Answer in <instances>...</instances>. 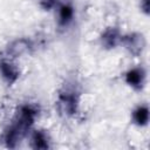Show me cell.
<instances>
[{
	"instance_id": "cell-1",
	"label": "cell",
	"mask_w": 150,
	"mask_h": 150,
	"mask_svg": "<svg viewBox=\"0 0 150 150\" xmlns=\"http://www.w3.org/2000/svg\"><path fill=\"white\" fill-rule=\"evenodd\" d=\"M39 116V108L32 103L23 104L19 108L13 122L5 129L2 142L7 148H15L27 135L30 127Z\"/></svg>"
},
{
	"instance_id": "cell-2",
	"label": "cell",
	"mask_w": 150,
	"mask_h": 150,
	"mask_svg": "<svg viewBox=\"0 0 150 150\" xmlns=\"http://www.w3.org/2000/svg\"><path fill=\"white\" fill-rule=\"evenodd\" d=\"M80 93L74 86H64L60 89L56 98V108L59 112L63 116H73L79 110Z\"/></svg>"
},
{
	"instance_id": "cell-3",
	"label": "cell",
	"mask_w": 150,
	"mask_h": 150,
	"mask_svg": "<svg viewBox=\"0 0 150 150\" xmlns=\"http://www.w3.org/2000/svg\"><path fill=\"white\" fill-rule=\"evenodd\" d=\"M121 43L129 50L132 55H139L145 47V39L141 33H129L123 35Z\"/></svg>"
},
{
	"instance_id": "cell-4",
	"label": "cell",
	"mask_w": 150,
	"mask_h": 150,
	"mask_svg": "<svg viewBox=\"0 0 150 150\" xmlns=\"http://www.w3.org/2000/svg\"><path fill=\"white\" fill-rule=\"evenodd\" d=\"M124 80L134 90H142L145 83V71L142 67H135L129 69L124 74Z\"/></svg>"
},
{
	"instance_id": "cell-5",
	"label": "cell",
	"mask_w": 150,
	"mask_h": 150,
	"mask_svg": "<svg viewBox=\"0 0 150 150\" xmlns=\"http://www.w3.org/2000/svg\"><path fill=\"white\" fill-rule=\"evenodd\" d=\"M0 74L2 76V79L9 84L12 86L13 83H15L20 76V71L18 69V67L9 60L7 59H1L0 60Z\"/></svg>"
},
{
	"instance_id": "cell-6",
	"label": "cell",
	"mask_w": 150,
	"mask_h": 150,
	"mask_svg": "<svg viewBox=\"0 0 150 150\" xmlns=\"http://www.w3.org/2000/svg\"><path fill=\"white\" fill-rule=\"evenodd\" d=\"M121 39H122V35H121L118 28H116V27L107 28L100 36L101 46L105 49H112V48L117 47L121 43Z\"/></svg>"
},
{
	"instance_id": "cell-7",
	"label": "cell",
	"mask_w": 150,
	"mask_h": 150,
	"mask_svg": "<svg viewBox=\"0 0 150 150\" xmlns=\"http://www.w3.org/2000/svg\"><path fill=\"white\" fill-rule=\"evenodd\" d=\"M30 49H32V42L28 39H18L8 46L7 53L12 57H15V56H20L25 53H28Z\"/></svg>"
},
{
	"instance_id": "cell-8",
	"label": "cell",
	"mask_w": 150,
	"mask_h": 150,
	"mask_svg": "<svg viewBox=\"0 0 150 150\" xmlns=\"http://www.w3.org/2000/svg\"><path fill=\"white\" fill-rule=\"evenodd\" d=\"M74 19V8L69 4H63L57 11V23L60 27H67Z\"/></svg>"
},
{
	"instance_id": "cell-9",
	"label": "cell",
	"mask_w": 150,
	"mask_h": 150,
	"mask_svg": "<svg viewBox=\"0 0 150 150\" xmlns=\"http://www.w3.org/2000/svg\"><path fill=\"white\" fill-rule=\"evenodd\" d=\"M49 136L43 130H35L30 138V145L33 149H48L50 146Z\"/></svg>"
},
{
	"instance_id": "cell-10",
	"label": "cell",
	"mask_w": 150,
	"mask_h": 150,
	"mask_svg": "<svg viewBox=\"0 0 150 150\" xmlns=\"http://www.w3.org/2000/svg\"><path fill=\"white\" fill-rule=\"evenodd\" d=\"M132 121L138 127H144L149 122V109L146 105H138L132 111Z\"/></svg>"
},
{
	"instance_id": "cell-11",
	"label": "cell",
	"mask_w": 150,
	"mask_h": 150,
	"mask_svg": "<svg viewBox=\"0 0 150 150\" xmlns=\"http://www.w3.org/2000/svg\"><path fill=\"white\" fill-rule=\"evenodd\" d=\"M59 0H40V6L45 11H49L56 6Z\"/></svg>"
},
{
	"instance_id": "cell-12",
	"label": "cell",
	"mask_w": 150,
	"mask_h": 150,
	"mask_svg": "<svg viewBox=\"0 0 150 150\" xmlns=\"http://www.w3.org/2000/svg\"><path fill=\"white\" fill-rule=\"evenodd\" d=\"M139 6L142 12H144L145 14H149V0H141Z\"/></svg>"
}]
</instances>
